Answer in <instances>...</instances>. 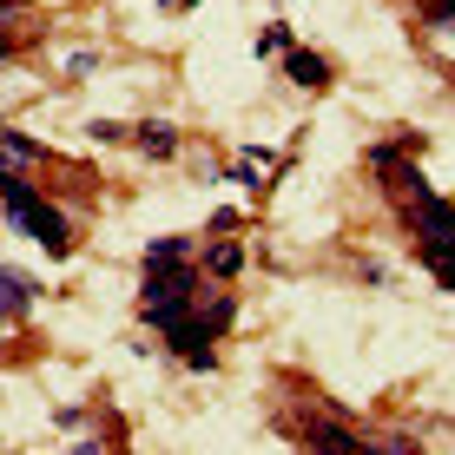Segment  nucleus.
I'll list each match as a JSON object with an SVG mask.
<instances>
[{
    "mask_svg": "<svg viewBox=\"0 0 455 455\" xmlns=\"http://www.w3.org/2000/svg\"><path fill=\"white\" fill-rule=\"evenodd\" d=\"M198 291H205V271H198V258L152 264L146 284H139V323H146V331H165L172 317H185V310H192Z\"/></svg>",
    "mask_w": 455,
    "mask_h": 455,
    "instance_id": "nucleus-1",
    "label": "nucleus"
},
{
    "mask_svg": "<svg viewBox=\"0 0 455 455\" xmlns=\"http://www.w3.org/2000/svg\"><path fill=\"white\" fill-rule=\"evenodd\" d=\"M284 422H291V435L304 449H356V455L370 449V429H350L343 410H331V403H323V410H284Z\"/></svg>",
    "mask_w": 455,
    "mask_h": 455,
    "instance_id": "nucleus-2",
    "label": "nucleus"
},
{
    "mask_svg": "<svg viewBox=\"0 0 455 455\" xmlns=\"http://www.w3.org/2000/svg\"><path fill=\"white\" fill-rule=\"evenodd\" d=\"M13 231H27V238H34L53 264H60V258H73V244H80V225H73V218L60 212V198H46V192L20 212V225H13Z\"/></svg>",
    "mask_w": 455,
    "mask_h": 455,
    "instance_id": "nucleus-3",
    "label": "nucleus"
},
{
    "mask_svg": "<svg viewBox=\"0 0 455 455\" xmlns=\"http://www.w3.org/2000/svg\"><path fill=\"white\" fill-rule=\"evenodd\" d=\"M403 225L416 231V238H435V244H455V205L449 198H435V192H422L403 205Z\"/></svg>",
    "mask_w": 455,
    "mask_h": 455,
    "instance_id": "nucleus-4",
    "label": "nucleus"
},
{
    "mask_svg": "<svg viewBox=\"0 0 455 455\" xmlns=\"http://www.w3.org/2000/svg\"><path fill=\"white\" fill-rule=\"evenodd\" d=\"M198 271H205L212 284H231V277L244 271V244H238V231H212L205 251H198Z\"/></svg>",
    "mask_w": 455,
    "mask_h": 455,
    "instance_id": "nucleus-5",
    "label": "nucleus"
},
{
    "mask_svg": "<svg viewBox=\"0 0 455 455\" xmlns=\"http://www.w3.org/2000/svg\"><path fill=\"white\" fill-rule=\"evenodd\" d=\"M284 80L304 86V92H323V86L337 80V67L323 53H310V46H291V53H284Z\"/></svg>",
    "mask_w": 455,
    "mask_h": 455,
    "instance_id": "nucleus-6",
    "label": "nucleus"
},
{
    "mask_svg": "<svg viewBox=\"0 0 455 455\" xmlns=\"http://www.w3.org/2000/svg\"><path fill=\"white\" fill-rule=\"evenodd\" d=\"M40 304V284L27 271H0V331H7V323H20L27 310Z\"/></svg>",
    "mask_w": 455,
    "mask_h": 455,
    "instance_id": "nucleus-7",
    "label": "nucleus"
},
{
    "mask_svg": "<svg viewBox=\"0 0 455 455\" xmlns=\"http://www.w3.org/2000/svg\"><path fill=\"white\" fill-rule=\"evenodd\" d=\"M132 146L146 152V159H179L185 132H179L172 119H146V125H132Z\"/></svg>",
    "mask_w": 455,
    "mask_h": 455,
    "instance_id": "nucleus-8",
    "label": "nucleus"
},
{
    "mask_svg": "<svg viewBox=\"0 0 455 455\" xmlns=\"http://www.w3.org/2000/svg\"><path fill=\"white\" fill-rule=\"evenodd\" d=\"M0 159L20 165V172H34V165H46V146H40V139H27V132H13V125H0Z\"/></svg>",
    "mask_w": 455,
    "mask_h": 455,
    "instance_id": "nucleus-9",
    "label": "nucleus"
},
{
    "mask_svg": "<svg viewBox=\"0 0 455 455\" xmlns=\"http://www.w3.org/2000/svg\"><path fill=\"white\" fill-rule=\"evenodd\" d=\"M179 258H198V238H185V231H172V238H152L139 251V271H152V264H179Z\"/></svg>",
    "mask_w": 455,
    "mask_h": 455,
    "instance_id": "nucleus-10",
    "label": "nucleus"
},
{
    "mask_svg": "<svg viewBox=\"0 0 455 455\" xmlns=\"http://www.w3.org/2000/svg\"><path fill=\"white\" fill-rule=\"evenodd\" d=\"M416 258L429 264V277L443 291H455V244H435V238H416Z\"/></svg>",
    "mask_w": 455,
    "mask_h": 455,
    "instance_id": "nucleus-11",
    "label": "nucleus"
},
{
    "mask_svg": "<svg viewBox=\"0 0 455 455\" xmlns=\"http://www.w3.org/2000/svg\"><path fill=\"white\" fill-rule=\"evenodd\" d=\"M363 159H370V172H376V179H389V172H396L403 159H410V152H403L396 139H370V152H363Z\"/></svg>",
    "mask_w": 455,
    "mask_h": 455,
    "instance_id": "nucleus-12",
    "label": "nucleus"
},
{
    "mask_svg": "<svg viewBox=\"0 0 455 455\" xmlns=\"http://www.w3.org/2000/svg\"><path fill=\"white\" fill-rule=\"evenodd\" d=\"M291 46H297V34H291V27H284V20H271V27H264V34H258V60H271V53H277V60H284V53H291Z\"/></svg>",
    "mask_w": 455,
    "mask_h": 455,
    "instance_id": "nucleus-13",
    "label": "nucleus"
},
{
    "mask_svg": "<svg viewBox=\"0 0 455 455\" xmlns=\"http://www.w3.org/2000/svg\"><path fill=\"white\" fill-rule=\"evenodd\" d=\"M86 139H92V146H132V125H119V119H92V125H86Z\"/></svg>",
    "mask_w": 455,
    "mask_h": 455,
    "instance_id": "nucleus-14",
    "label": "nucleus"
},
{
    "mask_svg": "<svg viewBox=\"0 0 455 455\" xmlns=\"http://www.w3.org/2000/svg\"><path fill=\"white\" fill-rule=\"evenodd\" d=\"M92 67H100V53H92V46H80V53H67V80H86Z\"/></svg>",
    "mask_w": 455,
    "mask_h": 455,
    "instance_id": "nucleus-15",
    "label": "nucleus"
},
{
    "mask_svg": "<svg viewBox=\"0 0 455 455\" xmlns=\"http://www.w3.org/2000/svg\"><path fill=\"white\" fill-rule=\"evenodd\" d=\"M53 422H60V429H80L86 410H80V403H67V410H53Z\"/></svg>",
    "mask_w": 455,
    "mask_h": 455,
    "instance_id": "nucleus-16",
    "label": "nucleus"
},
{
    "mask_svg": "<svg viewBox=\"0 0 455 455\" xmlns=\"http://www.w3.org/2000/svg\"><path fill=\"white\" fill-rule=\"evenodd\" d=\"M13 53V27H0V60H7Z\"/></svg>",
    "mask_w": 455,
    "mask_h": 455,
    "instance_id": "nucleus-17",
    "label": "nucleus"
},
{
    "mask_svg": "<svg viewBox=\"0 0 455 455\" xmlns=\"http://www.w3.org/2000/svg\"><path fill=\"white\" fill-rule=\"evenodd\" d=\"M159 7H198V0H159Z\"/></svg>",
    "mask_w": 455,
    "mask_h": 455,
    "instance_id": "nucleus-18",
    "label": "nucleus"
},
{
    "mask_svg": "<svg viewBox=\"0 0 455 455\" xmlns=\"http://www.w3.org/2000/svg\"><path fill=\"white\" fill-rule=\"evenodd\" d=\"M449 86H455V67H449Z\"/></svg>",
    "mask_w": 455,
    "mask_h": 455,
    "instance_id": "nucleus-19",
    "label": "nucleus"
}]
</instances>
